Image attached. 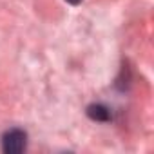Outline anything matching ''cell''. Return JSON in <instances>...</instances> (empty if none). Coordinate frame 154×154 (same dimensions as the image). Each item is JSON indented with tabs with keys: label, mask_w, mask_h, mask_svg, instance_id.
<instances>
[{
	"label": "cell",
	"mask_w": 154,
	"mask_h": 154,
	"mask_svg": "<svg viewBox=\"0 0 154 154\" xmlns=\"http://www.w3.org/2000/svg\"><path fill=\"white\" fill-rule=\"evenodd\" d=\"M65 2H69V4H72V6H78L82 0H65Z\"/></svg>",
	"instance_id": "3957f363"
},
{
	"label": "cell",
	"mask_w": 154,
	"mask_h": 154,
	"mask_svg": "<svg viewBox=\"0 0 154 154\" xmlns=\"http://www.w3.org/2000/svg\"><path fill=\"white\" fill-rule=\"evenodd\" d=\"M87 114H89V118H93L96 122H107V120H111V111L105 105H102V103L89 105L87 107Z\"/></svg>",
	"instance_id": "7a4b0ae2"
},
{
	"label": "cell",
	"mask_w": 154,
	"mask_h": 154,
	"mask_svg": "<svg viewBox=\"0 0 154 154\" xmlns=\"http://www.w3.org/2000/svg\"><path fill=\"white\" fill-rule=\"evenodd\" d=\"M27 147V134L22 129H11L2 138V150L8 154H20Z\"/></svg>",
	"instance_id": "6da1fadb"
}]
</instances>
